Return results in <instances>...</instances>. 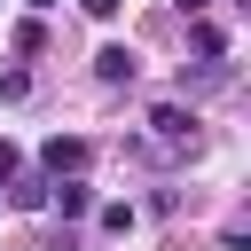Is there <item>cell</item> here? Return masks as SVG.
Instances as JSON below:
<instances>
[{
  "mask_svg": "<svg viewBox=\"0 0 251 251\" xmlns=\"http://www.w3.org/2000/svg\"><path fill=\"white\" fill-rule=\"evenodd\" d=\"M39 165H47V180H71V173L86 165V141H78V133H55V141L39 149Z\"/></svg>",
  "mask_w": 251,
  "mask_h": 251,
  "instance_id": "cell-1",
  "label": "cell"
},
{
  "mask_svg": "<svg viewBox=\"0 0 251 251\" xmlns=\"http://www.w3.org/2000/svg\"><path fill=\"white\" fill-rule=\"evenodd\" d=\"M149 126H157V141H188V133H196V118H188L180 102H157V110H149Z\"/></svg>",
  "mask_w": 251,
  "mask_h": 251,
  "instance_id": "cell-2",
  "label": "cell"
},
{
  "mask_svg": "<svg viewBox=\"0 0 251 251\" xmlns=\"http://www.w3.org/2000/svg\"><path fill=\"white\" fill-rule=\"evenodd\" d=\"M47 204H55V212H63V220H78V212H86V204H94V196H86V180H78V173H71V180H47Z\"/></svg>",
  "mask_w": 251,
  "mask_h": 251,
  "instance_id": "cell-3",
  "label": "cell"
},
{
  "mask_svg": "<svg viewBox=\"0 0 251 251\" xmlns=\"http://www.w3.org/2000/svg\"><path fill=\"white\" fill-rule=\"evenodd\" d=\"M94 78H102V86H126V78H133V47H102V55H94Z\"/></svg>",
  "mask_w": 251,
  "mask_h": 251,
  "instance_id": "cell-4",
  "label": "cell"
},
{
  "mask_svg": "<svg viewBox=\"0 0 251 251\" xmlns=\"http://www.w3.org/2000/svg\"><path fill=\"white\" fill-rule=\"evenodd\" d=\"M188 39H196V55H212V63H220V55H227V39H220V24H196V31H188Z\"/></svg>",
  "mask_w": 251,
  "mask_h": 251,
  "instance_id": "cell-5",
  "label": "cell"
},
{
  "mask_svg": "<svg viewBox=\"0 0 251 251\" xmlns=\"http://www.w3.org/2000/svg\"><path fill=\"white\" fill-rule=\"evenodd\" d=\"M78 8H86V16H102V24H110V16H118V8H126V0H78Z\"/></svg>",
  "mask_w": 251,
  "mask_h": 251,
  "instance_id": "cell-6",
  "label": "cell"
},
{
  "mask_svg": "<svg viewBox=\"0 0 251 251\" xmlns=\"http://www.w3.org/2000/svg\"><path fill=\"white\" fill-rule=\"evenodd\" d=\"M8 173H16V141H0V180H8Z\"/></svg>",
  "mask_w": 251,
  "mask_h": 251,
  "instance_id": "cell-7",
  "label": "cell"
},
{
  "mask_svg": "<svg viewBox=\"0 0 251 251\" xmlns=\"http://www.w3.org/2000/svg\"><path fill=\"white\" fill-rule=\"evenodd\" d=\"M180 8H188V16H204V8H212V0H180Z\"/></svg>",
  "mask_w": 251,
  "mask_h": 251,
  "instance_id": "cell-8",
  "label": "cell"
},
{
  "mask_svg": "<svg viewBox=\"0 0 251 251\" xmlns=\"http://www.w3.org/2000/svg\"><path fill=\"white\" fill-rule=\"evenodd\" d=\"M31 8H55V0H31Z\"/></svg>",
  "mask_w": 251,
  "mask_h": 251,
  "instance_id": "cell-9",
  "label": "cell"
}]
</instances>
